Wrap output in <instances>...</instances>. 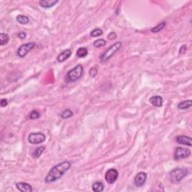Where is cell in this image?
<instances>
[{
    "mask_svg": "<svg viewBox=\"0 0 192 192\" xmlns=\"http://www.w3.org/2000/svg\"><path fill=\"white\" fill-rule=\"evenodd\" d=\"M71 166V164L68 161H64L56 164V166H54L53 167L50 169V171L45 177V182L50 183V182H53L61 179L63 175L70 169Z\"/></svg>",
    "mask_w": 192,
    "mask_h": 192,
    "instance_id": "cell-1",
    "label": "cell"
},
{
    "mask_svg": "<svg viewBox=\"0 0 192 192\" xmlns=\"http://www.w3.org/2000/svg\"><path fill=\"white\" fill-rule=\"evenodd\" d=\"M189 171L185 168H175L169 173V177L170 180L173 183H177L180 182L184 178L188 175Z\"/></svg>",
    "mask_w": 192,
    "mask_h": 192,
    "instance_id": "cell-2",
    "label": "cell"
},
{
    "mask_svg": "<svg viewBox=\"0 0 192 192\" xmlns=\"http://www.w3.org/2000/svg\"><path fill=\"white\" fill-rule=\"evenodd\" d=\"M122 47V42H116V43L112 44L108 49H107L104 52V53L100 56L101 61L104 62L108 61L110 58L114 56V54L116 53L119 50H120Z\"/></svg>",
    "mask_w": 192,
    "mask_h": 192,
    "instance_id": "cell-3",
    "label": "cell"
},
{
    "mask_svg": "<svg viewBox=\"0 0 192 192\" xmlns=\"http://www.w3.org/2000/svg\"><path fill=\"white\" fill-rule=\"evenodd\" d=\"M83 74V67L79 64L77 65L74 68L68 71L67 73L66 78L69 82H75L82 77Z\"/></svg>",
    "mask_w": 192,
    "mask_h": 192,
    "instance_id": "cell-4",
    "label": "cell"
},
{
    "mask_svg": "<svg viewBox=\"0 0 192 192\" xmlns=\"http://www.w3.org/2000/svg\"><path fill=\"white\" fill-rule=\"evenodd\" d=\"M46 140V136L42 132L31 133L28 137V140L31 144H40L44 142Z\"/></svg>",
    "mask_w": 192,
    "mask_h": 192,
    "instance_id": "cell-5",
    "label": "cell"
},
{
    "mask_svg": "<svg viewBox=\"0 0 192 192\" xmlns=\"http://www.w3.org/2000/svg\"><path fill=\"white\" fill-rule=\"evenodd\" d=\"M35 46V43L34 42H29V43L22 44L17 50V55L18 56L23 58L26 56V54L33 50Z\"/></svg>",
    "mask_w": 192,
    "mask_h": 192,
    "instance_id": "cell-6",
    "label": "cell"
},
{
    "mask_svg": "<svg viewBox=\"0 0 192 192\" xmlns=\"http://www.w3.org/2000/svg\"><path fill=\"white\" fill-rule=\"evenodd\" d=\"M191 151L189 149L182 147H176L174 152V159L181 160L185 159L190 156Z\"/></svg>",
    "mask_w": 192,
    "mask_h": 192,
    "instance_id": "cell-7",
    "label": "cell"
},
{
    "mask_svg": "<svg viewBox=\"0 0 192 192\" xmlns=\"http://www.w3.org/2000/svg\"><path fill=\"white\" fill-rule=\"evenodd\" d=\"M119 177L118 171L114 168H111L107 171L105 174V180L109 184H113Z\"/></svg>",
    "mask_w": 192,
    "mask_h": 192,
    "instance_id": "cell-8",
    "label": "cell"
},
{
    "mask_svg": "<svg viewBox=\"0 0 192 192\" xmlns=\"http://www.w3.org/2000/svg\"><path fill=\"white\" fill-rule=\"evenodd\" d=\"M146 179H147V174H146V173H138L134 177V185H136L137 187L143 186V185L146 183Z\"/></svg>",
    "mask_w": 192,
    "mask_h": 192,
    "instance_id": "cell-9",
    "label": "cell"
},
{
    "mask_svg": "<svg viewBox=\"0 0 192 192\" xmlns=\"http://www.w3.org/2000/svg\"><path fill=\"white\" fill-rule=\"evenodd\" d=\"M176 141L178 143L188 146H192L191 138L190 137L185 136V135H181V136L176 137Z\"/></svg>",
    "mask_w": 192,
    "mask_h": 192,
    "instance_id": "cell-10",
    "label": "cell"
},
{
    "mask_svg": "<svg viewBox=\"0 0 192 192\" xmlns=\"http://www.w3.org/2000/svg\"><path fill=\"white\" fill-rule=\"evenodd\" d=\"M16 188L21 192H32L33 191L32 185L26 182H18L16 184Z\"/></svg>",
    "mask_w": 192,
    "mask_h": 192,
    "instance_id": "cell-11",
    "label": "cell"
},
{
    "mask_svg": "<svg viewBox=\"0 0 192 192\" xmlns=\"http://www.w3.org/2000/svg\"><path fill=\"white\" fill-rule=\"evenodd\" d=\"M149 102H150L151 104H152L154 107H162V105H163V98H162V96L155 95V96H152V98H150Z\"/></svg>",
    "mask_w": 192,
    "mask_h": 192,
    "instance_id": "cell-12",
    "label": "cell"
},
{
    "mask_svg": "<svg viewBox=\"0 0 192 192\" xmlns=\"http://www.w3.org/2000/svg\"><path fill=\"white\" fill-rule=\"evenodd\" d=\"M58 2V0H41L39 1V5L44 8H50L56 6Z\"/></svg>",
    "mask_w": 192,
    "mask_h": 192,
    "instance_id": "cell-13",
    "label": "cell"
},
{
    "mask_svg": "<svg viewBox=\"0 0 192 192\" xmlns=\"http://www.w3.org/2000/svg\"><path fill=\"white\" fill-rule=\"evenodd\" d=\"M71 55V50H65L64 51L59 53L57 56V61L59 62H65L66 59L70 57Z\"/></svg>",
    "mask_w": 192,
    "mask_h": 192,
    "instance_id": "cell-14",
    "label": "cell"
},
{
    "mask_svg": "<svg viewBox=\"0 0 192 192\" xmlns=\"http://www.w3.org/2000/svg\"><path fill=\"white\" fill-rule=\"evenodd\" d=\"M192 105V101L191 100H187V101H183L182 102L179 103L178 104V108L180 110H186L189 109L191 107Z\"/></svg>",
    "mask_w": 192,
    "mask_h": 192,
    "instance_id": "cell-15",
    "label": "cell"
},
{
    "mask_svg": "<svg viewBox=\"0 0 192 192\" xmlns=\"http://www.w3.org/2000/svg\"><path fill=\"white\" fill-rule=\"evenodd\" d=\"M104 184L101 182H96L92 185V191L95 192H101L104 190Z\"/></svg>",
    "mask_w": 192,
    "mask_h": 192,
    "instance_id": "cell-16",
    "label": "cell"
},
{
    "mask_svg": "<svg viewBox=\"0 0 192 192\" xmlns=\"http://www.w3.org/2000/svg\"><path fill=\"white\" fill-rule=\"evenodd\" d=\"M44 150H45L44 146H39V147H38L34 151V152L33 153V157L34 158H38L41 155H42V153L44 152Z\"/></svg>",
    "mask_w": 192,
    "mask_h": 192,
    "instance_id": "cell-17",
    "label": "cell"
},
{
    "mask_svg": "<svg viewBox=\"0 0 192 192\" xmlns=\"http://www.w3.org/2000/svg\"><path fill=\"white\" fill-rule=\"evenodd\" d=\"M17 21L20 24H23V25H25V24H27L29 22V19L28 17L24 16V15H18L17 17Z\"/></svg>",
    "mask_w": 192,
    "mask_h": 192,
    "instance_id": "cell-18",
    "label": "cell"
},
{
    "mask_svg": "<svg viewBox=\"0 0 192 192\" xmlns=\"http://www.w3.org/2000/svg\"><path fill=\"white\" fill-rule=\"evenodd\" d=\"M88 54V50L86 47H80L77 51V56L79 58L86 57Z\"/></svg>",
    "mask_w": 192,
    "mask_h": 192,
    "instance_id": "cell-19",
    "label": "cell"
},
{
    "mask_svg": "<svg viewBox=\"0 0 192 192\" xmlns=\"http://www.w3.org/2000/svg\"><path fill=\"white\" fill-rule=\"evenodd\" d=\"M9 42V36L6 33H2L0 34V45L3 46L8 43Z\"/></svg>",
    "mask_w": 192,
    "mask_h": 192,
    "instance_id": "cell-20",
    "label": "cell"
},
{
    "mask_svg": "<svg viewBox=\"0 0 192 192\" xmlns=\"http://www.w3.org/2000/svg\"><path fill=\"white\" fill-rule=\"evenodd\" d=\"M165 26H166L165 22H162V23L158 24L156 26L153 27L152 29H151V32L153 33H158V32H160V31H162V29H164V28L165 27Z\"/></svg>",
    "mask_w": 192,
    "mask_h": 192,
    "instance_id": "cell-21",
    "label": "cell"
},
{
    "mask_svg": "<svg viewBox=\"0 0 192 192\" xmlns=\"http://www.w3.org/2000/svg\"><path fill=\"white\" fill-rule=\"evenodd\" d=\"M106 44H107V42L104 39H98L94 42L93 46L95 47H97V48H99V47H104V46H105Z\"/></svg>",
    "mask_w": 192,
    "mask_h": 192,
    "instance_id": "cell-22",
    "label": "cell"
},
{
    "mask_svg": "<svg viewBox=\"0 0 192 192\" xmlns=\"http://www.w3.org/2000/svg\"><path fill=\"white\" fill-rule=\"evenodd\" d=\"M60 116H61V117L62 119H68L73 116V112L69 109L65 110L60 114Z\"/></svg>",
    "mask_w": 192,
    "mask_h": 192,
    "instance_id": "cell-23",
    "label": "cell"
},
{
    "mask_svg": "<svg viewBox=\"0 0 192 192\" xmlns=\"http://www.w3.org/2000/svg\"><path fill=\"white\" fill-rule=\"evenodd\" d=\"M102 34H103V31L101 29H99V28H98V29H93V30L90 33V36H92V37L95 38V37L101 36Z\"/></svg>",
    "mask_w": 192,
    "mask_h": 192,
    "instance_id": "cell-24",
    "label": "cell"
},
{
    "mask_svg": "<svg viewBox=\"0 0 192 192\" xmlns=\"http://www.w3.org/2000/svg\"><path fill=\"white\" fill-rule=\"evenodd\" d=\"M40 118V113L38 110H34L33 111L31 112L30 114H29V119H37Z\"/></svg>",
    "mask_w": 192,
    "mask_h": 192,
    "instance_id": "cell-25",
    "label": "cell"
},
{
    "mask_svg": "<svg viewBox=\"0 0 192 192\" xmlns=\"http://www.w3.org/2000/svg\"><path fill=\"white\" fill-rule=\"evenodd\" d=\"M98 74V69L95 67H93L89 70V74L92 77H95Z\"/></svg>",
    "mask_w": 192,
    "mask_h": 192,
    "instance_id": "cell-26",
    "label": "cell"
},
{
    "mask_svg": "<svg viewBox=\"0 0 192 192\" xmlns=\"http://www.w3.org/2000/svg\"><path fill=\"white\" fill-rule=\"evenodd\" d=\"M116 37H117L116 33H114V32H112V33H110V34L107 35L108 39L110 40V41H113V40L116 39Z\"/></svg>",
    "mask_w": 192,
    "mask_h": 192,
    "instance_id": "cell-27",
    "label": "cell"
},
{
    "mask_svg": "<svg viewBox=\"0 0 192 192\" xmlns=\"http://www.w3.org/2000/svg\"><path fill=\"white\" fill-rule=\"evenodd\" d=\"M0 105H1V107H6L8 105V100L6 98H2V100H1V102H0Z\"/></svg>",
    "mask_w": 192,
    "mask_h": 192,
    "instance_id": "cell-28",
    "label": "cell"
},
{
    "mask_svg": "<svg viewBox=\"0 0 192 192\" xmlns=\"http://www.w3.org/2000/svg\"><path fill=\"white\" fill-rule=\"evenodd\" d=\"M17 36L18 38H20V39H24L26 37V33H24V32H20V33H18Z\"/></svg>",
    "mask_w": 192,
    "mask_h": 192,
    "instance_id": "cell-29",
    "label": "cell"
},
{
    "mask_svg": "<svg viewBox=\"0 0 192 192\" xmlns=\"http://www.w3.org/2000/svg\"><path fill=\"white\" fill-rule=\"evenodd\" d=\"M187 50V46L186 45H182L180 50V54H184L185 52Z\"/></svg>",
    "mask_w": 192,
    "mask_h": 192,
    "instance_id": "cell-30",
    "label": "cell"
}]
</instances>
